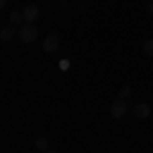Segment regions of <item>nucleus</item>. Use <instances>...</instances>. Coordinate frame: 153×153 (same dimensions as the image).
I'll list each match as a JSON object with an SVG mask.
<instances>
[{
	"instance_id": "ddd939ff",
	"label": "nucleus",
	"mask_w": 153,
	"mask_h": 153,
	"mask_svg": "<svg viewBox=\"0 0 153 153\" xmlns=\"http://www.w3.org/2000/svg\"><path fill=\"white\" fill-rule=\"evenodd\" d=\"M45 153H57V151H45Z\"/></svg>"
},
{
	"instance_id": "39448f33",
	"label": "nucleus",
	"mask_w": 153,
	"mask_h": 153,
	"mask_svg": "<svg viewBox=\"0 0 153 153\" xmlns=\"http://www.w3.org/2000/svg\"><path fill=\"white\" fill-rule=\"evenodd\" d=\"M133 114L137 118H147L149 114H151V106L147 104V102H141V104H137L135 108H133Z\"/></svg>"
},
{
	"instance_id": "9b49d317",
	"label": "nucleus",
	"mask_w": 153,
	"mask_h": 153,
	"mask_svg": "<svg viewBox=\"0 0 153 153\" xmlns=\"http://www.w3.org/2000/svg\"><path fill=\"white\" fill-rule=\"evenodd\" d=\"M147 14L153 16V0H151V2H147Z\"/></svg>"
},
{
	"instance_id": "f8f14e48",
	"label": "nucleus",
	"mask_w": 153,
	"mask_h": 153,
	"mask_svg": "<svg viewBox=\"0 0 153 153\" xmlns=\"http://www.w3.org/2000/svg\"><path fill=\"white\" fill-rule=\"evenodd\" d=\"M6 2H8V0H0V8H2V6H4Z\"/></svg>"
},
{
	"instance_id": "20e7f679",
	"label": "nucleus",
	"mask_w": 153,
	"mask_h": 153,
	"mask_svg": "<svg viewBox=\"0 0 153 153\" xmlns=\"http://www.w3.org/2000/svg\"><path fill=\"white\" fill-rule=\"evenodd\" d=\"M23 16H25V23H35L39 19V6L37 4H29L23 8Z\"/></svg>"
},
{
	"instance_id": "f03ea898",
	"label": "nucleus",
	"mask_w": 153,
	"mask_h": 153,
	"mask_svg": "<svg viewBox=\"0 0 153 153\" xmlns=\"http://www.w3.org/2000/svg\"><path fill=\"white\" fill-rule=\"evenodd\" d=\"M43 51H47V53H55L59 49V37L55 35V33H49L45 39H43Z\"/></svg>"
},
{
	"instance_id": "6e6552de",
	"label": "nucleus",
	"mask_w": 153,
	"mask_h": 153,
	"mask_svg": "<svg viewBox=\"0 0 153 153\" xmlns=\"http://www.w3.org/2000/svg\"><path fill=\"white\" fill-rule=\"evenodd\" d=\"M35 147H37V149H41V151H47V147H49V141L45 139V137H37V141H35Z\"/></svg>"
},
{
	"instance_id": "423d86ee",
	"label": "nucleus",
	"mask_w": 153,
	"mask_h": 153,
	"mask_svg": "<svg viewBox=\"0 0 153 153\" xmlns=\"http://www.w3.org/2000/svg\"><path fill=\"white\" fill-rule=\"evenodd\" d=\"M16 33V27L14 25H8V27H4V29H0V39L2 41H10L12 37Z\"/></svg>"
},
{
	"instance_id": "1a4fd4ad",
	"label": "nucleus",
	"mask_w": 153,
	"mask_h": 153,
	"mask_svg": "<svg viewBox=\"0 0 153 153\" xmlns=\"http://www.w3.org/2000/svg\"><path fill=\"white\" fill-rule=\"evenodd\" d=\"M143 51H145L149 57H153V39H149V41L143 43Z\"/></svg>"
},
{
	"instance_id": "0eeeda50",
	"label": "nucleus",
	"mask_w": 153,
	"mask_h": 153,
	"mask_svg": "<svg viewBox=\"0 0 153 153\" xmlns=\"http://www.w3.org/2000/svg\"><path fill=\"white\" fill-rule=\"evenodd\" d=\"M10 25H25V16H23V10H12L10 12Z\"/></svg>"
},
{
	"instance_id": "7ed1b4c3",
	"label": "nucleus",
	"mask_w": 153,
	"mask_h": 153,
	"mask_svg": "<svg viewBox=\"0 0 153 153\" xmlns=\"http://www.w3.org/2000/svg\"><path fill=\"white\" fill-rule=\"evenodd\" d=\"M110 114L114 118H123L127 114V102H125L123 98H117V100L110 104Z\"/></svg>"
},
{
	"instance_id": "f257e3e1",
	"label": "nucleus",
	"mask_w": 153,
	"mask_h": 153,
	"mask_svg": "<svg viewBox=\"0 0 153 153\" xmlns=\"http://www.w3.org/2000/svg\"><path fill=\"white\" fill-rule=\"evenodd\" d=\"M19 37H21L23 43H33V41L37 39V27L33 23L21 25V29H19Z\"/></svg>"
},
{
	"instance_id": "9d476101",
	"label": "nucleus",
	"mask_w": 153,
	"mask_h": 153,
	"mask_svg": "<svg viewBox=\"0 0 153 153\" xmlns=\"http://www.w3.org/2000/svg\"><path fill=\"white\" fill-rule=\"evenodd\" d=\"M131 92H133V90H131V86H123V88H120V92H118V98H123V100H125V98H129L131 96Z\"/></svg>"
}]
</instances>
